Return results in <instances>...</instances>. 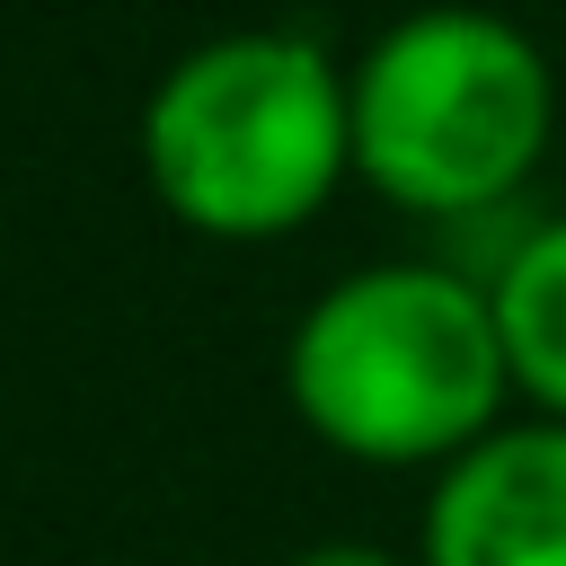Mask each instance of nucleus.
I'll return each mask as SVG.
<instances>
[{"label":"nucleus","instance_id":"f257e3e1","mask_svg":"<svg viewBox=\"0 0 566 566\" xmlns=\"http://www.w3.org/2000/svg\"><path fill=\"white\" fill-rule=\"evenodd\" d=\"M283 398L310 442L354 469H451L522 389L486 274L451 256H380L292 318Z\"/></svg>","mask_w":566,"mask_h":566},{"label":"nucleus","instance_id":"f03ea898","mask_svg":"<svg viewBox=\"0 0 566 566\" xmlns=\"http://www.w3.org/2000/svg\"><path fill=\"white\" fill-rule=\"evenodd\" d=\"M142 177L195 239H283L354 177V71L301 27L203 35L142 97Z\"/></svg>","mask_w":566,"mask_h":566},{"label":"nucleus","instance_id":"7ed1b4c3","mask_svg":"<svg viewBox=\"0 0 566 566\" xmlns=\"http://www.w3.org/2000/svg\"><path fill=\"white\" fill-rule=\"evenodd\" d=\"M557 133L548 53L469 0L389 18L354 62V177L416 221L504 212Z\"/></svg>","mask_w":566,"mask_h":566},{"label":"nucleus","instance_id":"20e7f679","mask_svg":"<svg viewBox=\"0 0 566 566\" xmlns=\"http://www.w3.org/2000/svg\"><path fill=\"white\" fill-rule=\"evenodd\" d=\"M416 566H566V424L504 416L478 451L433 469Z\"/></svg>","mask_w":566,"mask_h":566},{"label":"nucleus","instance_id":"39448f33","mask_svg":"<svg viewBox=\"0 0 566 566\" xmlns=\"http://www.w3.org/2000/svg\"><path fill=\"white\" fill-rule=\"evenodd\" d=\"M486 292H495V327H504L522 407L566 424V212L522 221L504 239V256L486 265Z\"/></svg>","mask_w":566,"mask_h":566},{"label":"nucleus","instance_id":"423d86ee","mask_svg":"<svg viewBox=\"0 0 566 566\" xmlns=\"http://www.w3.org/2000/svg\"><path fill=\"white\" fill-rule=\"evenodd\" d=\"M292 566H416V557H398V548H380V539H318V548H301Z\"/></svg>","mask_w":566,"mask_h":566}]
</instances>
